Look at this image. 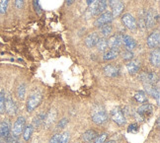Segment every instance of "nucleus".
I'll return each mask as SVG.
<instances>
[{"label": "nucleus", "mask_w": 160, "mask_h": 143, "mask_svg": "<svg viewBox=\"0 0 160 143\" xmlns=\"http://www.w3.org/2000/svg\"><path fill=\"white\" fill-rule=\"evenodd\" d=\"M59 140H60V134L57 133V134H54L52 137L51 138L50 143H59Z\"/></svg>", "instance_id": "39"}, {"label": "nucleus", "mask_w": 160, "mask_h": 143, "mask_svg": "<svg viewBox=\"0 0 160 143\" xmlns=\"http://www.w3.org/2000/svg\"><path fill=\"white\" fill-rule=\"evenodd\" d=\"M127 69L131 74L138 73L140 69V62L138 60H130L127 63Z\"/></svg>", "instance_id": "18"}, {"label": "nucleus", "mask_w": 160, "mask_h": 143, "mask_svg": "<svg viewBox=\"0 0 160 143\" xmlns=\"http://www.w3.org/2000/svg\"><path fill=\"white\" fill-rule=\"evenodd\" d=\"M134 99L137 100L138 103H146L147 102V97L146 94L143 91H138L134 94Z\"/></svg>", "instance_id": "25"}, {"label": "nucleus", "mask_w": 160, "mask_h": 143, "mask_svg": "<svg viewBox=\"0 0 160 143\" xmlns=\"http://www.w3.org/2000/svg\"><path fill=\"white\" fill-rule=\"evenodd\" d=\"M111 117H112L113 121L120 126H124L126 123V117L124 115V111H122L121 108H116L112 110V111H111Z\"/></svg>", "instance_id": "4"}, {"label": "nucleus", "mask_w": 160, "mask_h": 143, "mask_svg": "<svg viewBox=\"0 0 160 143\" xmlns=\"http://www.w3.org/2000/svg\"><path fill=\"white\" fill-rule=\"evenodd\" d=\"M104 143H116V141H114V140H110V141H108V142H104Z\"/></svg>", "instance_id": "43"}, {"label": "nucleus", "mask_w": 160, "mask_h": 143, "mask_svg": "<svg viewBox=\"0 0 160 143\" xmlns=\"http://www.w3.org/2000/svg\"><path fill=\"white\" fill-rule=\"evenodd\" d=\"M45 121V115L44 114H41V115H39V116H37L36 117H35V121H34V124L35 126H39L40 124Z\"/></svg>", "instance_id": "33"}, {"label": "nucleus", "mask_w": 160, "mask_h": 143, "mask_svg": "<svg viewBox=\"0 0 160 143\" xmlns=\"http://www.w3.org/2000/svg\"><path fill=\"white\" fill-rule=\"evenodd\" d=\"M70 139V134L68 131H65L62 134H60V140L59 143H68Z\"/></svg>", "instance_id": "31"}, {"label": "nucleus", "mask_w": 160, "mask_h": 143, "mask_svg": "<svg viewBox=\"0 0 160 143\" xmlns=\"http://www.w3.org/2000/svg\"><path fill=\"white\" fill-rule=\"evenodd\" d=\"M152 111H153V107L150 104H145L143 103L142 106L138 109V115L141 117V119L145 120L146 117H149L152 114Z\"/></svg>", "instance_id": "9"}, {"label": "nucleus", "mask_w": 160, "mask_h": 143, "mask_svg": "<svg viewBox=\"0 0 160 143\" xmlns=\"http://www.w3.org/2000/svg\"><path fill=\"white\" fill-rule=\"evenodd\" d=\"M25 95H26V86L25 84H22L18 87V90H17V96L19 99L23 100L24 98H25Z\"/></svg>", "instance_id": "29"}, {"label": "nucleus", "mask_w": 160, "mask_h": 143, "mask_svg": "<svg viewBox=\"0 0 160 143\" xmlns=\"http://www.w3.org/2000/svg\"><path fill=\"white\" fill-rule=\"evenodd\" d=\"M97 135H98V133L95 131V130H93V129H89V130H87V131H85V132L83 133V135H82V139H83L84 141L89 142V141L94 140V139L96 138V136H97Z\"/></svg>", "instance_id": "22"}, {"label": "nucleus", "mask_w": 160, "mask_h": 143, "mask_svg": "<svg viewBox=\"0 0 160 143\" xmlns=\"http://www.w3.org/2000/svg\"><path fill=\"white\" fill-rule=\"evenodd\" d=\"M23 137L26 141L30 140L31 136H32V133H33V126H25L23 130Z\"/></svg>", "instance_id": "26"}, {"label": "nucleus", "mask_w": 160, "mask_h": 143, "mask_svg": "<svg viewBox=\"0 0 160 143\" xmlns=\"http://www.w3.org/2000/svg\"><path fill=\"white\" fill-rule=\"evenodd\" d=\"M119 54H120V49L118 47H110L109 49H107V51L104 52L103 59L105 61L113 60L118 57Z\"/></svg>", "instance_id": "13"}, {"label": "nucleus", "mask_w": 160, "mask_h": 143, "mask_svg": "<svg viewBox=\"0 0 160 143\" xmlns=\"http://www.w3.org/2000/svg\"><path fill=\"white\" fill-rule=\"evenodd\" d=\"M100 31H101V34L103 35L104 38L110 36L113 32V27L111 24H106V25H103L102 27H100Z\"/></svg>", "instance_id": "23"}, {"label": "nucleus", "mask_w": 160, "mask_h": 143, "mask_svg": "<svg viewBox=\"0 0 160 143\" xmlns=\"http://www.w3.org/2000/svg\"><path fill=\"white\" fill-rule=\"evenodd\" d=\"M33 5H34V9L35 11L37 12L38 14H42V7H41V5H40V2H39V0H33Z\"/></svg>", "instance_id": "35"}, {"label": "nucleus", "mask_w": 160, "mask_h": 143, "mask_svg": "<svg viewBox=\"0 0 160 143\" xmlns=\"http://www.w3.org/2000/svg\"><path fill=\"white\" fill-rule=\"evenodd\" d=\"M5 140L7 143H18V137L15 135H13L12 133H10L7 137H6Z\"/></svg>", "instance_id": "36"}, {"label": "nucleus", "mask_w": 160, "mask_h": 143, "mask_svg": "<svg viewBox=\"0 0 160 143\" xmlns=\"http://www.w3.org/2000/svg\"><path fill=\"white\" fill-rule=\"evenodd\" d=\"M89 12L91 15L93 16H98L104 12H106L107 7H108V3L107 0H96L94 3H92L91 5H89Z\"/></svg>", "instance_id": "1"}, {"label": "nucleus", "mask_w": 160, "mask_h": 143, "mask_svg": "<svg viewBox=\"0 0 160 143\" xmlns=\"http://www.w3.org/2000/svg\"><path fill=\"white\" fill-rule=\"evenodd\" d=\"M106 139H107V134L106 133H102L100 135H97L96 136L94 143H104Z\"/></svg>", "instance_id": "34"}, {"label": "nucleus", "mask_w": 160, "mask_h": 143, "mask_svg": "<svg viewBox=\"0 0 160 143\" xmlns=\"http://www.w3.org/2000/svg\"><path fill=\"white\" fill-rule=\"evenodd\" d=\"M24 0H15V6L17 9H21L23 7Z\"/></svg>", "instance_id": "40"}, {"label": "nucleus", "mask_w": 160, "mask_h": 143, "mask_svg": "<svg viewBox=\"0 0 160 143\" xmlns=\"http://www.w3.org/2000/svg\"><path fill=\"white\" fill-rule=\"evenodd\" d=\"M155 24V14L151 9L145 11V26L146 29H151Z\"/></svg>", "instance_id": "17"}, {"label": "nucleus", "mask_w": 160, "mask_h": 143, "mask_svg": "<svg viewBox=\"0 0 160 143\" xmlns=\"http://www.w3.org/2000/svg\"><path fill=\"white\" fill-rule=\"evenodd\" d=\"M146 43L150 48H157L159 47L160 34H159L158 31H156V32H153L151 35H149V37L147 38Z\"/></svg>", "instance_id": "10"}, {"label": "nucleus", "mask_w": 160, "mask_h": 143, "mask_svg": "<svg viewBox=\"0 0 160 143\" xmlns=\"http://www.w3.org/2000/svg\"><path fill=\"white\" fill-rule=\"evenodd\" d=\"M149 60H150V63H151L152 66L159 67V63H160V51H159L158 47L155 48L154 51H153L150 53Z\"/></svg>", "instance_id": "19"}, {"label": "nucleus", "mask_w": 160, "mask_h": 143, "mask_svg": "<svg viewBox=\"0 0 160 143\" xmlns=\"http://www.w3.org/2000/svg\"><path fill=\"white\" fill-rule=\"evenodd\" d=\"M138 130V126L137 123H132V124H130V126H128V132H137Z\"/></svg>", "instance_id": "37"}, {"label": "nucleus", "mask_w": 160, "mask_h": 143, "mask_svg": "<svg viewBox=\"0 0 160 143\" xmlns=\"http://www.w3.org/2000/svg\"><path fill=\"white\" fill-rule=\"evenodd\" d=\"M122 23H124L125 26L128 29V30H135L137 29V21H135V19L133 18V16L130 13H126L122 16Z\"/></svg>", "instance_id": "8"}, {"label": "nucleus", "mask_w": 160, "mask_h": 143, "mask_svg": "<svg viewBox=\"0 0 160 143\" xmlns=\"http://www.w3.org/2000/svg\"><path fill=\"white\" fill-rule=\"evenodd\" d=\"M89 143H92V142H91V141H89Z\"/></svg>", "instance_id": "44"}, {"label": "nucleus", "mask_w": 160, "mask_h": 143, "mask_svg": "<svg viewBox=\"0 0 160 143\" xmlns=\"http://www.w3.org/2000/svg\"><path fill=\"white\" fill-rule=\"evenodd\" d=\"M5 93L3 90L0 91V115L5 111Z\"/></svg>", "instance_id": "28"}, {"label": "nucleus", "mask_w": 160, "mask_h": 143, "mask_svg": "<svg viewBox=\"0 0 160 143\" xmlns=\"http://www.w3.org/2000/svg\"><path fill=\"white\" fill-rule=\"evenodd\" d=\"M67 123H68V120H67V119L60 120V121L58 123V128H63V127H65Z\"/></svg>", "instance_id": "38"}, {"label": "nucleus", "mask_w": 160, "mask_h": 143, "mask_svg": "<svg viewBox=\"0 0 160 143\" xmlns=\"http://www.w3.org/2000/svg\"><path fill=\"white\" fill-rule=\"evenodd\" d=\"M122 43H124L128 51H132L137 47V42L130 36H122Z\"/></svg>", "instance_id": "20"}, {"label": "nucleus", "mask_w": 160, "mask_h": 143, "mask_svg": "<svg viewBox=\"0 0 160 143\" xmlns=\"http://www.w3.org/2000/svg\"><path fill=\"white\" fill-rule=\"evenodd\" d=\"M156 1H158V0H156Z\"/></svg>", "instance_id": "45"}, {"label": "nucleus", "mask_w": 160, "mask_h": 143, "mask_svg": "<svg viewBox=\"0 0 160 143\" xmlns=\"http://www.w3.org/2000/svg\"><path fill=\"white\" fill-rule=\"evenodd\" d=\"M122 59L130 61L133 57V53L132 52V51H128V49H127V51H125L124 52L122 53Z\"/></svg>", "instance_id": "32"}, {"label": "nucleus", "mask_w": 160, "mask_h": 143, "mask_svg": "<svg viewBox=\"0 0 160 143\" xmlns=\"http://www.w3.org/2000/svg\"><path fill=\"white\" fill-rule=\"evenodd\" d=\"M95 47H97V49L99 52H105L107 49H108V47H109V46H108V41L105 38H99V40H98V42H97Z\"/></svg>", "instance_id": "21"}, {"label": "nucleus", "mask_w": 160, "mask_h": 143, "mask_svg": "<svg viewBox=\"0 0 160 143\" xmlns=\"http://www.w3.org/2000/svg\"><path fill=\"white\" fill-rule=\"evenodd\" d=\"M122 36L124 35H122V34L111 36L107 40L109 47H118L119 48L122 45Z\"/></svg>", "instance_id": "11"}, {"label": "nucleus", "mask_w": 160, "mask_h": 143, "mask_svg": "<svg viewBox=\"0 0 160 143\" xmlns=\"http://www.w3.org/2000/svg\"><path fill=\"white\" fill-rule=\"evenodd\" d=\"M113 19H114L113 14L111 13V12L106 11V12H104V13L98 15L97 19L95 20V26L98 27V28H100V27L103 26V25L111 24V22L113 21Z\"/></svg>", "instance_id": "5"}, {"label": "nucleus", "mask_w": 160, "mask_h": 143, "mask_svg": "<svg viewBox=\"0 0 160 143\" xmlns=\"http://www.w3.org/2000/svg\"><path fill=\"white\" fill-rule=\"evenodd\" d=\"M65 1H66V4L68 5V6L74 3V0H65Z\"/></svg>", "instance_id": "41"}, {"label": "nucleus", "mask_w": 160, "mask_h": 143, "mask_svg": "<svg viewBox=\"0 0 160 143\" xmlns=\"http://www.w3.org/2000/svg\"><path fill=\"white\" fill-rule=\"evenodd\" d=\"M86 1H87V4H88V5H91L92 3H94V2L96 1V0H86Z\"/></svg>", "instance_id": "42"}, {"label": "nucleus", "mask_w": 160, "mask_h": 143, "mask_svg": "<svg viewBox=\"0 0 160 143\" xmlns=\"http://www.w3.org/2000/svg\"><path fill=\"white\" fill-rule=\"evenodd\" d=\"M10 134V124L8 121L2 122V130H1V138L6 139V137Z\"/></svg>", "instance_id": "24"}, {"label": "nucleus", "mask_w": 160, "mask_h": 143, "mask_svg": "<svg viewBox=\"0 0 160 143\" xmlns=\"http://www.w3.org/2000/svg\"><path fill=\"white\" fill-rule=\"evenodd\" d=\"M104 73H105L106 76L114 78V77L119 76L120 68L117 65H107V66H105V68H104Z\"/></svg>", "instance_id": "15"}, {"label": "nucleus", "mask_w": 160, "mask_h": 143, "mask_svg": "<svg viewBox=\"0 0 160 143\" xmlns=\"http://www.w3.org/2000/svg\"><path fill=\"white\" fill-rule=\"evenodd\" d=\"M140 79L142 80L143 83H150V84H155L158 81V77L156 75V73L153 71L145 72L143 74H141Z\"/></svg>", "instance_id": "14"}, {"label": "nucleus", "mask_w": 160, "mask_h": 143, "mask_svg": "<svg viewBox=\"0 0 160 143\" xmlns=\"http://www.w3.org/2000/svg\"><path fill=\"white\" fill-rule=\"evenodd\" d=\"M92 121L95 122L96 124H104L108 121L109 116L104 110H96L92 114Z\"/></svg>", "instance_id": "3"}, {"label": "nucleus", "mask_w": 160, "mask_h": 143, "mask_svg": "<svg viewBox=\"0 0 160 143\" xmlns=\"http://www.w3.org/2000/svg\"><path fill=\"white\" fill-rule=\"evenodd\" d=\"M5 111H7L8 115L11 116H14L17 113V108H16V105L10 96L6 97L5 98Z\"/></svg>", "instance_id": "12"}, {"label": "nucleus", "mask_w": 160, "mask_h": 143, "mask_svg": "<svg viewBox=\"0 0 160 143\" xmlns=\"http://www.w3.org/2000/svg\"><path fill=\"white\" fill-rule=\"evenodd\" d=\"M137 26H138L140 29L145 30L146 26H145V11H141L139 17H138V23L137 24Z\"/></svg>", "instance_id": "27"}, {"label": "nucleus", "mask_w": 160, "mask_h": 143, "mask_svg": "<svg viewBox=\"0 0 160 143\" xmlns=\"http://www.w3.org/2000/svg\"><path fill=\"white\" fill-rule=\"evenodd\" d=\"M42 96L41 93H35V94L31 95L27 100V111L29 113H32L37 108L39 107V105L42 102Z\"/></svg>", "instance_id": "2"}, {"label": "nucleus", "mask_w": 160, "mask_h": 143, "mask_svg": "<svg viewBox=\"0 0 160 143\" xmlns=\"http://www.w3.org/2000/svg\"><path fill=\"white\" fill-rule=\"evenodd\" d=\"M109 4L112 7V14L114 17H118L124 10L125 5L122 0H108Z\"/></svg>", "instance_id": "7"}, {"label": "nucleus", "mask_w": 160, "mask_h": 143, "mask_svg": "<svg viewBox=\"0 0 160 143\" xmlns=\"http://www.w3.org/2000/svg\"><path fill=\"white\" fill-rule=\"evenodd\" d=\"M9 0H0V14H5L8 8Z\"/></svg>", "instance_id": "30"}, {"label": "nucleus", "mask_w": 160, "mask_h": 143, "mask_svg": "<svg viewBox=\"0 0 160 143\" xmlns=\"http://www.w3.org/2000/svg\"><path fill=\"white\" fill-rule=\"evenodd\" d=\"M25 126H26L25 117L19 116L13 124V127H12V134L17 136V137H19V135L23 132Z\"/></svg>", "instance_id": "6"}, {"label": "nucleus", "mask_w": 160, "mask_h": 143, "mask_svg": "<svg viewBox=\"0 0 160 143\" xmlns=\"http://www.w3.org/2000/svg\"><path fill=\"white\" fill-rule=\"evenodd\" d=\"M100 36L98 33H90L87 37L85 38V45L87 47H93L96 46V43L98 42V40H99Z\"/></svg>", "instance_id": "16"}]
</instances>
